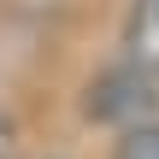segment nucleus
I'll list each match as a JSON object with an SVG mask.
<instances>
[{
	"mask_svg": "<svg viewBox=\"0 0 159 159\" xmlns=\"http://www.w3.org/2000/svg\"><path fill=\"white\" fill-rule=\"evenodd\" d=\"M83 112L94 124H118V130H136L153 118V77H142L136 65H112L89 83L83 94Z\"/></svg>",
	"mask_w": 159,
	"mask_h": 159,
	"instance_id": "f257e3e1",
	"label": "nucleus"
},
{
	"mask_svg": "<svg viewBox=\"0 0 159 159\" xmlns=\"http://www.w3.org/2000/svg\"><path fill=\"white\" fill-rule=\"evenodd\" d=\"M124 65L142 77H159V0H130L124 18Z\"/></svg>",
	"mask_w": 159,
	"mask_h": 159,
	"instance_id": "f03ea898",
	"label": "nucleus"
},
{
	"mask_svg": "<svg viewBox=\"0 0 159 159\" xmlns=\"http://www.w3.org/2000/svg\"><path fill=\"white\" fill-rule=\"evenodd\" d=\"M112 159H159V118L124 130V136L112 142Z\"/></svg>",
	"mask_w": 159,
	"mask_h": 159,
	"instance_id": "7ed1b4c3",
	"label": "nucleus"
},
{
	"mask_svg": "<svg viewBox=\"0 0 159 159\" xmlns=\"http://www.w3.org/2000/svg\"><path fill=\"white\" fill-rule=\"evenodd\" d=\"M0 159H18V124L0 112Z\"/></svg>",
	"mask_w": 159,
	"mask_h": 159,
	"instance_id": "20e7f679",
	"label": "nucleus"
}]
</instances>
